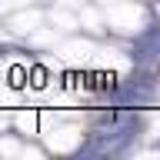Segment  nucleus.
I'll return each mask as SVG.
<instances>
[{
  "mask_svg": "<svg viewBox=\"0 0 160 160\" xmlns=\"http://www.w3.org/2000/svg\"><path fill=\"white\" fill-rule=\"evenodd\" d=\"M150 150H160V137H153V140H150Z\"/></svg>",
  "mask_w": 160,
  "mask_h": 160,
  "instance_id": "1",
  "label": "nucleus"
}]
</instances>
